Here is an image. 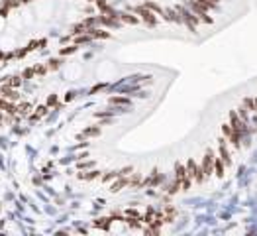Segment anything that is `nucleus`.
Segmentation results:
<instances>
[{"mask_svg": "<svg viewBox=\"0 0 257 236\" xmlns=\"http://www.w3.org/2000/svg\"><path fill=\"white\" fill-rule=\"evenodd\" d=\"M2 97L8 98V100H16L18 93H16V91H12V89H2Z\"/></svg>", "mask_w": 257, "mask_h": 236, "instance_id": "nucleus-1", "label": "nucleus"}, {"mask_svg": "<svg viewBox=\"0 0 257 236\" xmlns=\"http://www.w3.org/2000/svg\"><path fill=\"white\" fill-rule=\"evenodd\" d=\"M10 85H12V87L20 85V79H16V77H10Z\"/></svg>", "mask_w": 257, "mask_h": 236, "instance_id": "nucleus-2", "label": "nucleus"}, {"mask_svg": "<svg viewBox=\"0 0 257 236\" xmlns=\"http://www.w3.org/2000/svg\"><path fill=\"white\" fill-rule=\"evenodd\" d=\"M28 108H30V106H28V104H22V106H20V108H18V110H20V112H22V114H26V112H28Z\"/></svg>", "mask_w": 257, "mask_h": 236, "instance_id": "nucleus-3", "label": "nucleus"}]
</instances>
